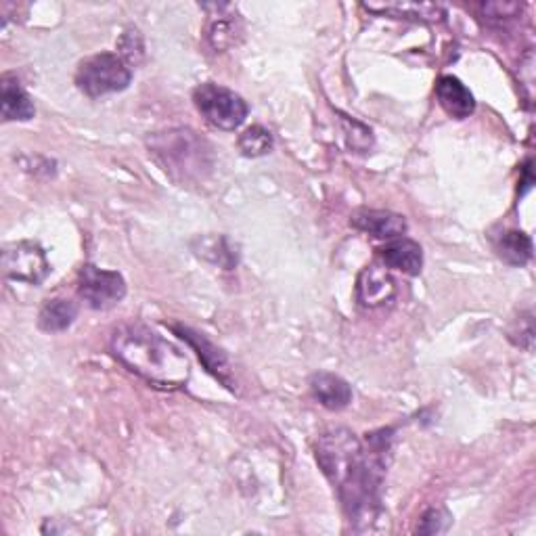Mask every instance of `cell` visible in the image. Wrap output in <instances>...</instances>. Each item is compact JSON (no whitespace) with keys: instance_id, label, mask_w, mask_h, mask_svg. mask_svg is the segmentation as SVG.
<instances>
[{"instance_id":"obj_1","label":"cell","mask_w":536,"mask_h":536,"mask_svg":"<svg viewBox=\"0 0 536 536\" xmlns=\"http://www.w3.org/2000/svg\"><path fill=\"white\" fill-rule=\"evenodd\" d=\"M317 461L325 478L333 484L346 513L354 524H369L379 509L390 436L373 434L365 444L346 428H335L319 436Z\"/></svg>"},{"instance_id":"obj_2","label":"cell","mask_w":536,"mask_h":536,"mask_svg":"<svg viewBox=\"0 0 536 536\" xmlns=\"http://www.w3.org/2000/svg\"><path fill=\"white\" fill-rule=\"evenodd\" d=\"M111 352L128 371L155 388H185L191 377L187 354L141 323L120 325L111 333Z\"/></svg>"},{"instance_id":"obj_3","label":"cell","mask_w":536,"mask_h":536,"mask_svg":"<svg viewBox=\"0 0 536 536\" xmlns=\"http://www.w3.org/2000/svg\"><path fill=\"white\" fill-rule=\"evenodd\" d=\"M149 149L164 172L181 183L204 178V172L210 170V153L206 143L193 130L178 128L153 134L149 139Z\"/></svg>"},{"instance_id":"obj_4","label":"cell","mask_w":536,"mask_h":536,"mask_svg":"<svg viewBox=\"0 0 536 536\" xmlns=\"http://www.w3.org/2000/svg\"><path fill=\"white\" fill-rule=\"evenodd\" d=\"M130 80V65L120 55L111 53H101L84 59L76 72V84L88 97L120 93L124 88H128Z\"/></svg>"},{"instance_id":"obj_5","label":"cell","mask_w":536,"mask_h":536,"mask_svg":"<svg viewBox=\"0 0 536 536\" xmlns=\"http://www.w3.org/2000/svg\"><path fill=\"white\" fill-rule=\"evenodd\" d=\"M193 101L204 120L218 130H237L248 118V103L225 86L201 84L195 88Z\"/></svg>"},{"instance_id":"obj_6","label":"cell","mask_w":536,"mask_h":536,"mask_svg":"<svg viewBox=\"0 0 536 536\" xmlns=\"http://www.w3.org/2000/svg\"><path fill=\"white\" fill-rule=\"evenodd\" d=\"M78 294L91 308L107 310L124 300L126 281L118 271H103L95 264H84L78 277Z\"/></svg>"},{"instance_id":"obj_7","label":"cell","mask_w":536,"mask_h":536,"mask_svg":"<svg viewBox=\"0 0 536 536\" xmlns=\"http://www.w3.org/2000/svg\"><path fill=\"white\" fill-rule=\"evenodd\" d=\"M3 271L9 279L40 285L51 273L47 254L34 241L11 243L3 252Z\"/></svg>"},{"instance_id":"obj_8","label":"cell","mask_w":536,"mask_h":536,"mask_svg":"<svg viewBox=\"0 0 536 536\" xmlns=\"http://www.w3.org/2000/svg\"><path fill=\"white\" fill-rule=\"evenodd\" d=\"M396 296V281L384 266H367L356 279V300L365 308L386 306Z\"/></svg>"},{"instance_id":"obj_9","label":"cell","mask_w":536,"mask_h":536,"mask_svg":"<svg viewBox=\"0 0 536 536\" xmlns=\"http://www.w3.org/2000/svg\"><path fill=\"white\" fill-rule=\"evenodd\" d=\"M352 227L377 239H398L407 233L405 216L388 210H359L350 218Z\"/></svg>"},{"instance_id":"obj_10","label":"cell","mask_w":536,"mask_h":536,"mask_svg":"<svg viewBox=\"0 0 536 536\" xmlns=\"http://www.w3.org/2000/svg\"><path fill=\"white\" fill-rule=\"evenodd\" d=\"M310 392L319 405L329 411H342L352 402V388L346 379L327 371H319L310 377Z\"/></svg>"},{"instance_id":"obj_11","label":"cell","mask_w":536,"mask_h":536,"mask_svg":"<svg viewBox=\"0 0 536 536\" xmlns=\"http://www.w3.org/2000/svg\"><path fill=\"white\" fill-rule=\"evenodd\" d=\"M379 258L384 260V266L390 271H400L405 275H419L423 266V250L413 239L398 237L392 239L386 248L379 250Z\"/></svg>"},{"instance_id":"obj_12","label":"cell","mask_w":536,"mask_h":536,"mask_svg":"<svg viewBox=\"0 0 536 536\" xmlns=\"http://www.w3.org/2000/svg\"><path fill=\"white\" fill-rule=\"evenodd\" d=\"M436 97L440 107L451 118L465 120L474 114L476 101L474 95L469 93V88L455 76H442L436 84Z\"/></svg>"},{"instance_id":"obj_13","label":"cell","mask_w":536,"mask_h":536,"mask_svg":"<svg viewBox=\"0 0 536 536\" xmlns=\"http://www.w3.org/2000/svg\"><path fill=\"white\" fill-rule=\"evenodd\" d=\"M172 329L178 333V335H181V338L183 340H187L195 350H197V354H199V359L201 361H204V365L208 367V371H212L218 379H220V382L222 384H225V386H229V388H233V384H231V379H229V373H231V369H229V363H227V359H225V354H222L216 346H212L206 338H204V335H201V333H195L193 329H189V327H181V325H172Z\"/></svg>"},{"instance_id":"obj_14","label":"cell","mask_w":536,"mask_h":536,"mask_svg":"<svg viewBox=\"0 0 536 536\" xmlns=\"http://www.w3.org/2000/svg\"><path fill=\"white\" fill-rule=\"evenodd\" d=\"M0 105H3V118L7 122L11 120L26 122L32 120L36 114V107L30 95L21 88V84L13 76L3 78V101H0Z\"/></svg>"},{"instance_id":"obj_15","label":"cell","mask_w":536,"mask_h":536,"mask_svg":"<svg viewBox=\"0 0 536 536\" xmlns=\"http://www.w3.org/2000/svg\"><path fill=\"white\" fill-rule=\"evenodd\" d=\"M76 317H78L76 302L55 298L40 308L38 325L42 331H47V333H59V331H65L67 327H70Z\"/></svg>"},{"instance_id":"obj_16","label":"cell","mask_w":536,"mask_h":536,"mask_svg":"<svg viewBox=\"0 0 536 536\" xmlns=\"http://www.w3.org/2000/svg\"><path fill=\"white\" fill-rule=\"evenodd\" d=\"M497 252L503 262L524 266L532 258V239L522 231H507L497 241Z\"/></svg>"},{"instance_id":"obj_17","label":"cell","mask_w":536,"mask_h":536,"mask_svg":"<svg viewBox=\"0 0 536 536\" xmlns=\"http://www.w3.org/2000/svg\"><path fill=\"white\" fill-rule=\"evenodd\" d=\"M239 149L245 158H260L273 149V134L264 126H250L239 137Z\"/></svg>"},{"instance_id":"obj_18","label":"cell","mask_w":536,"mask_h":536,"mask_svg":"<svg viewBox=\"0 0 536 536\" xmlns=\"http://www.w3.org/2000/svg\"><path fill=\"white\" fill-rule=\"evenodd\" d=\"M235 34L237 26L233 19H225L218 15V19H212L208 26V42L212 44L214 51H225L231 44H235Z\"/></svg>"},{"instance_id":"obj_19","label":"cell","mask_w":536,"mask_h":536,"mask_svg":"<svg viewBox=\"0 0 536 536\" xmlns=\"http://www.w3.org/2000/svg\"><path fill=\"white\" fill-rule=\"evenodd\" d=\"M369 11H384V13H394V15H405V17H430L438 19L442 15V9L436 5H413V3H402V5H365Z\"/></svg>"},{"instance_id":"obj_20","label":"cell","mask_w":536,"mask_h":536,"mask_svg":"<svg viewBox=\"0 0 536 536\" xmlns=\"http://www.w3.org/2000/svg\"><path fill=\"white\" fill-rule=\"evenodd\" d=\"M120 51H122V59L130 65V63H134V65H137V63H141V59H143V38H141V34L137 32V30H130V32H126L124 36H122V40H120Z\"/></svg>"},{"instance_id":"obj_21","label":"cell","mask_w":536,"mask_h":536,"mask_svg":"<svg viewBox=\"0 0 536 536\" xmlns=\"http://www.w3.org/2000/svg\"><path fill=\"white\" fill-rule=\"evenodd\" d=\"M451 522V516L446 513L444 509H428L426 513H423L421 518V524L417 526V532L419 534H438L442 530H446V526H449Z\"/></svg>"},{"instance_id":"obj_22","label":"cell","mask_w":536,"mask_h":536,"mask_svg":"<svg viewBox=\"0 0 536 536\" xmlns=\"http://www.w3.org/2000/svg\"><path fill=\"white\" fill-rule=\"evenodd\" d=\"M518 333H520V340H516V344L522 346V348H528V350H530V348H532V338H534L532 315H530V312H528V315L520 317V325H518L516 331L511 329V338H513V335H518Z\"/></svg>"},{"instance_id":"obj_23","label":"cell","mask_w":536,"mask_h":536,"mask_svg":"<svg viewBox=\"0 0 536 536\" xmlns=\"http://www.w3.org/2000/svg\"><path fill=\"white\" fill-rule=\"evenodd\" d=\"M520 11H522L520 5H484V13L493 17V19L513 17V15L520 13Z\"/></svg>"}]
</instances>
